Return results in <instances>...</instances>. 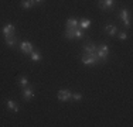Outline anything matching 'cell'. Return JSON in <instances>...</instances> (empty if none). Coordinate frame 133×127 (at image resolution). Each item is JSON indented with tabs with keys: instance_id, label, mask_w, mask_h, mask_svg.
<instances>
[{
	"instance_id": "cell-8",
	"label": "cell",
	"mask_w": 133,
	"mask_h": 127,
	"mask_svg": "<svg viewBox=\"0 0 133 127\" xmlns=\"http://www.w3.org/2000/svg\"><path fill=\"white\" fill-rule=\"evenodd\" d=\"M14 31H16V27L13 24H6L4 27H3V30H2V34L3 36H13L14 34Z\"/></svg>"
},
{
	"instance_id": "cell-10",
	"label": "cell",
	"mask_w": 133,
	"mask_h": 127,
	"mask_svg": "<svg viewBox=\"0 0 133 127\" xmlns=\"http://www.w3.org/2000/svg\"><path fill=\"white\" fill-rule=\"evenodd\" d=\"M65 27L66 28H77V27H79V20H77V18H68L66 20V23H65Z\"/></svg>"
},
{
	"instance_id": "cell-13",
	"label": "cell",
	"mask_w": 133,
	"mask_h": 127,
	"mask_svg": "<svg viewBox=\"0 0 133 127\" xmlns=\"http://www.w3.org/2000/svg\"><path fill=\"white\" fill-rule=\"evenodd\" d=\"M91 24H92V21H91L89 18H81L79 20V27L81 28H89Z\"/></svg>"
},
{
	"instance_id": "cell-5",
	"label": "cell",
	"mask_w": 133,
	"mask_h": 127,
	"mask_svg": "<svg viewBox=\"0 0 133 127\" xmlns=\"http://www.w3.org/2000/svg\"><path fill=\"white\" fill-rule=\"evenodd\" d=\"M34 97V88L33 86H27L26 88H23V99L28 102V100H31Z\"/></svg>"
},
{
	"instance_id": "cell-15",
	"label": "cell",
	"mask_w": 133,
	"mask_h": 127,
	"mask_svg": "<svg viewBox=\"0 0 133 127\" xmlns=\"http://www.w3.org/2000/svg\"><path fill=\"white\" fill-rule=\"evenodd\" d=\"M6 103H7V107H9L10 110H13V112H16V113L18 112V106L14 103L13 100H10V99H9V100H6Z\"/></svg>"
},
{
	"instance_id": "cell-19",
	"label": "cell",
	"mask_w": 133,
	"mask_h": 127,
	"mask_svg": "<svg viewBox=\"0 0 133 127\" xmlns=\"http://www.w3.org/2000/svg\"><path fill=\"white\" fill-rule=\"evenodd\" d=\"M74 36H75V38H82V37H84V33H82V31L79 30V27H77V28H75Z\"/></svg>"
},
{
	"instance_id": "cell-12",
	"label": "cell",
	"mask_w": 133,
	"mask_h": 127,
	"mask_svg": "<svg viewBox=\"0 0 133 127\" xmlns=\"http://www.w3.org/2000/svg\"><path fill=\"white\" fill-rule=\"evenodd\" d=\"M105 31H106V34H109V36H116V34H118V28H116V25H112V24L106 25Z\"/></svg>"
},
{
	"instance_id": "cell-20",
	"label": "cell",
	"mask_w": 133,
	"mask_h": 127,
	"mask_svg": "<svg viewBox=\"0 0 133 127\" xmlns=\"http://www.w3.org/2000/svg\"><path fill=\"white\" fill-rule=\"evenodd\" d=\"M71 99L75 100V102H79V100L82 99V95H81V93H72V95H71Z\"/></svg>"
},
{
	"instance_id": "cell-21",
	"label": "cell",
	"mask_w": 133,
	"mask_h": 127,
	"mask_svg": "<svg viewBox=\"0 0 133 127\" xmlns=\"http://www.w3.org/2000/svg\"><path fill=\"white\" fill-rule=\"evenodd\" d=\"M118 37H119V40H122V41H125L126 38H128V34L125 33V31H122V33H119L118 34Z\"/></svg>"
},
{
	"instance_id": "cell-14",
	"label": "cell",
	"mask_w": 133,
	"mask_h": 127,
	"mask_svg": "<svg viewBox=\"0 0 133 127\" xmlns=\"http://www.w3.org/2000/svg\"><path fill=\"white\" fill-rule=\"evenodd\" d=\"M30 58H31V61L38 62V61H41V54L38 52V51H33V52L30 54Z\"/></svg>"
},
{
	"instance_id": "cell-7",
	"label": "cell",
	"mask_w": 133,
	"mask_h": 127,
	"mask_svg": "<svg viewBox=\"0 0 133 127\" xmlns=\"http://www.w3.org/2000/svg\"><path fill=\"white\" fill-rule=\"evenodd\" d=\"M81 61L82 64H85V65H96V59L94 58V57H91V55H88V54H84V55L81 57Z\"/></svg>"
},
{
	"instance_id": "cell-2",
	"label": "cell",
	"mask_w": 133,
	"mask_h": 127,
	"mask_svg": "<svg viewBox=\"0 0 133 127\" xmlns=\"http://www.w3.org/2000/svg\"><path fill=\"white\" fill-rule=\"evenodd\" d=\"M96 55H98V58L101 59V62H105L108 59V55H109V47H108L106 44H102L101 47H98Z\"/></svg>"
},
{
	"instance_id": "cell-16",
	"label": "cell",
	"mask_w": 133,
	"mask_h": 127,
	"mask_svg": "<svg viewBox=\"0 0 133 127\" xmlns=\"http://www.w3.org/2000/svg\"><path fill=\"white\" fill-rule=\"evenodd\" d=\"M33 4H34V2L33 0H21V7L23 9H31L33 7Z\"/></svg>"
},
{
	"instance_id": "cell-9",
	"label": "cell",
	"mask_w": 133,
	"mask_h": 127,
	"mask_svg": "<svg viewBox=\"0 0 133 127\" xmlns=\"http://www.w3.org/2000/svg\"><path fill=\"white\" fill-rule=\"evenodd\" d=\"M120 18H122V21L125 23L126 25H130V16H129V11L128 10H120Z\"/></svg>"
},
{
	"instance_id": "cell-18",
	"label": "cell",
	"mask_w": 133,
	"mask_h": 127,
	"mask_svg": "<svg viewBox=\"0 0 133 127\" xmlns=\"http://www.w3.org/2000/svg\"><path fill=\"white\" fill-rule=\"evenodd\" d=\"M18 85H20L21 88H26L28 85V79L26 78V76H21V78L18 79Z\"/></svg>"
},
{
	"instance_id": "cell-4",
	"label": "cell",
	"mask_w": 133,
	"mask_h": 127,
	"mask_svg": "<svg viewBox=\"0 0 133 127\" xmlns=\"http://www.w3.org/2000/svg\"><path fill=\"white\" fill-rule=\"evenodd\" d=\"M71 95H72V92L71 90H68V89H61V90L58 92V100L59 102H68L69 99H71Z\"/></svg>"
},
{
	"instance_id": "cell-17",
	"label": "cell",
	"mask_w": 133,
	"mask_h": 127,
	"mask_svg": "<svg viewBox=\"0 0 133 127\" xmlns=\"http://www.w3.org/2000/svg\"><path fill=\"white\" fill-rule=\"evenodd\" d=\"M74 31H75V28H66V30H65V38H68V40H72V38H75Z\"/></svg>"
},
{
	"instance_id": "cell-22",
	"label": "cell",
	"mask_w": 133,
	"mask_h": 127,
	"mask_svg": "<svg viewBox=\"0 0 133 127\" xmlns=\"http://www.w3.org/2000/svg\"><path fill=\"white\" fill-rule=\"evenodd\" d=\"M33 2H34V4H40V3H43L44 0H33Z\"/></svg>"
},
{
	"instance_id": "cell-6",
	"label": "cell",
	"mask_w": 133,
	"mask_h": 127,
	"mask_svg": "<svg viewBox=\"0 0 133 127\" xmlns=\"http://www.w3.org/2000/svg\"><path fill=\"white\" fill-rule=\"evenodd\" d=\"M113 4H115V0H99L98 3V6L102 10H109L110 7H113Z\"/></svg>"
},
{
	"instance_id": "cell-1",
	"label": "cell",
	"mask_w": 133,
	"mask_h": 127,
	"mask_svg": "<svg viewBox=\"0 0 133 127\" xmlns=\"http://www.w3.org/2000/svg\"><path fill=\"white\" fill-rule=\"evenodd\" d=\"M96 50H98V47L95 45L94 43H87V44L84 45V54H88V55L94 57V58L96 59V62L99 64L101 59L98 58V55H96Z\"/></svg>"
},
{
	"instance_id": "cell-11",
	"label": "cell",
	"mask_w": 133,
	"mask_h": 127,
	"mask_svg": "<svg viewBox=\"0 0 133 127\" xmlns=\"http://www.w3.org/2000/svg\"><path fill=\"white\" fill-rule=\"evenodd\" d=\"M4 43H6V45L7 47H16V44H17V40H16V37H14V34L13 36H6L4 37Z\"/></svg>"
},
{
	"instance_id": "cell-3",
	"label": "cell",
	"mask_w": 133,
	"mask_h": 127,
	"mask_svg": "<svg viewBox=\"0 0 133 127\" xmlns=\"http://www.w3.org/2000/svg\"><path fill=\"white\" fill-rule=\"evenodd\" d=\"M20 50H21V52H24V54H27V55H30V54L34 51V47H33V44H31L30 41H21Z\"/></svg>"
}]
</instances>
